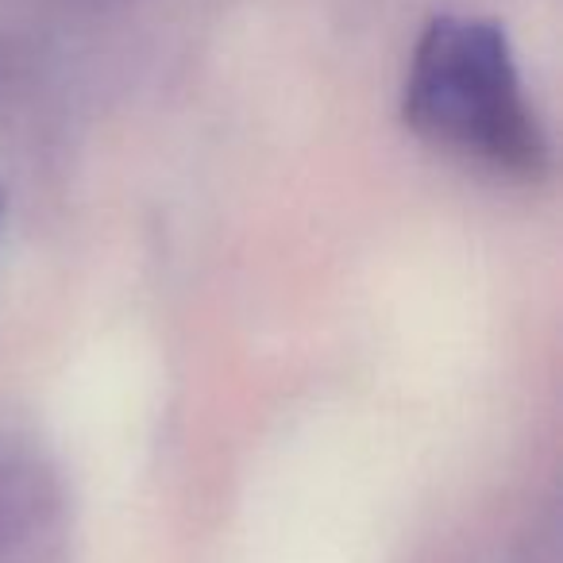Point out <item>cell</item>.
I'll return each mask as SVG.
<instances>
[{"label":"cell","mask_w":563,"mask_h":563,"mask_svg":"<svg viewBox=\"0 0 563 563\" xmlns=\"http://www.w3.org/2000/svg\"><path fill=\"white\" fill-rule=\"evenodd\" d=\"M401 112L421 140L501 174L537 178L548 166L544 128L509 35L486 16L448 12L429 20L409 58Z\"/></svg>","instance_id":"6da1fadb"},{"label":"cell","mask_w":563,"mask_h":563,"mask_svg":"<svg viewBox=\"0 0 563 563\" xmlns=\"http://www.w3.org/2000/svg\"><path fill=\"white\" fill-rule=\"evenodd\" d=\"M0 209H4V201H0Z\"/></svg>","instance_id":"7a4b0ae2"}]
</instances>
